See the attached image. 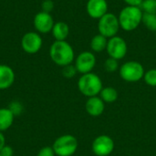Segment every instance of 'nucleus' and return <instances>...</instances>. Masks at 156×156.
<instances>
[{"mask_svg":"<svg viewBox=\"0 0 156 156\" xmlns=\"http://www.w3.org/2000/svg\"><path fill=\"white\" fill-rule=\"evenodd\" d=\"M49 57L56 65L63 68L74 62L75 52L72 46L67 40H55L50 46Z\"/></svg>","mask_w":156,"mask_h":156,"instance_id":"nucleus-1","label":"nucleus"},{"mask_svg":"<svg viewBox=\"0 0 156 156\" xmlns=\"http://www.w3.org/2000/svg\"><path fill=\"white\" fill-rule=\"evenodd\" d=\"M143 11L138 6H124L118 15L120 27L126 32H132L142 24Z\"/></svg>","mask_w":156,"mask_h":156,"instance_id":"nucleus-2","label":"nucleus"},{"mask_svg":"<svg viewBox=\"0 0 156 156\" xmlns=\"http://www.w3.org/2000/svg\"><path fill=\"white\" fill-rule=\"evenodd\" d=\"M102 88L101 79L93 72L82 74L78 80V89L80 92L88 98L100 95Z\"/></svg>","mask_w":156,"mask_h":156,"instance_id":"nucleus-3","label":"nucleus"},{"mask_svg":"<svg viewBox=\"0 0 156 156\" xmlns=\"http://www.w3.org/2000/svg\"><path fill=\"white\" fill-rule=\"evenodd\" d=\"M144 68L142 63L136 60H129L120 66V77L126 82L134 83L144 79Z\"/></svg>","mask_w":156,"mask_h":156,"instance_id":"nucleus-4","label":"nucleus"},{"mask_svg":"<svg viewBox=\"0 0 156 156\" xmlns=\"http://www.w3.org/2000/svg\"><path fill=\"white\" fill-rule=\"evenodd\" d=\"M78 146L79 143L75 136L64 134L55 140L52 148L57 156H72L77 152Z\"/></svg>","mask_w":156,"mask_h":156,"instance_id":"nucleus-5","label":"nucleus"},{"mask_svg":"<svg viewBox=\"0 0 156 156\" xmlns=\"http://www.w3.org/2000/svg\"><path fill=\"white\" fill-rule=\"evenodd\" d=\"M97 27L99 34L102 35L108 39L117 36L121 28L118 16H116L113 13L108 12L100 19H98Z\"/></svg>","mask_w":156,"mask_h":156,"instance_id":"nucleus-6","label":"nucleus"},{"mask_svg":"<svg viewBox=\"0 0 156 156\" xmlns=\"http://www.w3.org/2000/svg\"><path fill=\"white\" fill-rule=\"evenodd\" d=\"M106 51L110 58H115L117 60H121L125 58L128 52V45L126 40L120 37L115 36L108 39V44L106 48Z\"/></svg>","mask_w":156,"mask_h":156,"instance_id":"nucleus-7","label":"nucleus"},{"mask_svg":"<svg viewBox=\"0 0 156 156\" xmlns=\"http://www.w3.org/2000/svg\"><path fill=\"white\" fill-rule=\"evenodd\" d=\"M96 56L92 51H82L80 52L74 60V66L79 73L86 74L92 72L96 66Z\"/></svg>","mask_w":156,"mask_h":156,"instance_id":"nucleus-8","label":"nucleus"},{"mask_svg":"<svg viewBox=\"0 0 156 156\" xmlns=\"http://www.w3.org/2000/svg\"><path fill=\"white\" fill-rule=\"evenodd\" d=\"M91 149L96 156H110L114 150V141L109 135L101 134L93 140Z\"/></svg>","mask_w":156,"mask_h":156,"instance_id":"nucleus-9","label":"nucleus"},{"mask_svg":"<svg viewBox=\"0 0 156 156\" xmlns=\"http://www.w3.org/2000/svg\"><path fill=\"white\" fill-rule=\"evenodd\" d=\"M43 45L42 37L37 32L30 31L23 35L21 38V48L27 54L37 53Z\"/></svg>","mask_w":156,"mask_h":156,"instance_id":"nucleus-10","label":"nucleus"},{"mask_svg":"<svg viewBox=\"0 0 156 156\" xmlns=\"http://www.w3.org/2000/svg\"><path fill=\"white\" fill-rule=\"evenodd\" d=\"M54 24H55L54 18L50 13L39 11L34 16L33 25L37 33L47 34L51 32Z\"/></svg>","mask_w":156,"mask_h":156,"instance_id":"nucleus-11","label":"nucleus"},{"mask_svg":"<svg viewBox=\"0 0 156 156\" xmlns=\"http://www.w3.org/2000/svg\"><path fill=\"white\" fill-rule=\"evenodd\" d=\"M108 8L107 0H88L86 4L88 16L97 20L108 13Z\"/></svg>","mask_w":156,"mask_h":156,"instance_id":"nucleus-12","label":"nucleus"},{"mask_svg":"<svg viewBox=\"0 0 156 156\" xmlns=\"http://www.w3.org/2000/svg\"><path fill=\"white\" fill-rule=\"evenodd\" d=\"M85 109L89 115L92 117L101 116L105 111V102L99 96L88 98L85 103Z\"/></svg>","mask_w":156,"mask_h":156,"instance_id":"nucleus-13","label":"nucleus"},{"mask_svg":"<svg viewBox=\"0 0 156 156\" xmlns=\"http://www.w3.org/2000/svg\"><path fill=\"white\" fill-rule=\"evenodd\" d=\"M14 69L5 64H0V90L10 88L15 82Z\"/></svg>","mask_w":156,"mask_h":156,"instance_id":"nucleus-14","label":"nucleus"},{"mask_svg":"<svg viewBox=\"0 0 156 156\" xmlns=\"http://www.w3.org/2000/svg\"><path fill=\"white\" fill-rule=\"evenodd\" d=\"M51 33L55 40H58V41L66 40L69 35V27L64 21L55 22L53 28L51 30Z\"/></svg>","mask_w":156,"mask_h":156,"instance_id":"nucleus-15","label":"nucleus"},{"mask_svg":"<svg viewBox=\"0 0 156 156\" xmlns=\"http://www.w3.org/2000/svg\"><path fill=\"white\" fill-rule=\"evenodd\" d=\"M108 44V38L103 37L101 34H97L92 37L90 42V49L93 53H101L104 50H106Z\"/></svg>","mask_w":156,"mask_h":156,"instance_id":"nucleus-16","label":"nucleus"},{"mask_svg":"<svg viewBox=\"0 0 156 156\" xmlns=\"http://www.w3.org/2000/svg\"><path fill=\"white\" fill-rule=\"evenodd\" d=\"M15 115L8 108L0 109V132L8 130L14 122Z\"/></svg>","mask_w":156,"mask_h":156,"instance_id":"nucleus-17","label":"nucleus"},{"mask_svg":"<svg viewBox=\"0 0 156 156\" xmlns=\"http://www.w3.org/2000/svg\"><path fill=\"white\" fill-rule=\"evenodd\" d=\"M100 97L105 103H112L118 100L119 93L113 87H105L102 88L100 93Z\"/></svg>","mask_w":156,"mask_h":156,"instance_id":"nucleus-18","label":"nucleus"},{"mask_svg":"<svg viewBox=\"0 0 156 156\" xmlns=\"http://www.w3.org/2000/svg\"><path fill=\"white\" fill-rule=\"evenodd\" d=\"M142 24L150 31L156 32V14H143Z\"/></svg>","mask_w":156,"mask_h":156,"instance_id":"nucleus-19","label":"nucleus"},{"mask_svg":"<svg viewBox=\"0 0 156 156\" xmlns=\"http://www.w3.org/2000/svg\"><path fill=\"white\" fill-rule=\"evenodd\" d=\"M120 65H119V60L112 58H108L104 61V69L109 72V73H113L119 70Z\"/></svg>","mask_w":156,"mask_h":156,"instance_id":"nucleus-20","label":"nucleus"},{"mask_svg":"<svg viewBox=\"0 0 156 156\" xmlns=\"http://www.w3.org/2000/svg\"><path fill=\"white\" fill-rule=\"evenodd\" d=\"M144 82L151 87H156V69H150L144 72Z\"/></svg>","mask_w":156,"mask_h":156,"instance_id":"nucleus-21","label":"nucleus"},{"mask_svg":"<svg viewBox=\"0 0 156 156\" xmlns=\"http://www.w3.org/2000/svg\"><path fill=\"white\" fill-rule=\"evenodd\" d=\"M140 8L143 13L156 14V0H144Z\"/></svg>","mask_w":156,"mask_h":156,"instance_id":"nucleus-22","label":"nucleus"},{"mask_svg":"<svg viewBox=\"0 0 156 156\" xmlns=\"http://www.w3.org/2000/svg\"><path fill=\"white\" fill-rule=\"evenodd\" d=\"M77 73H78V71H77L74 64H69V65H67L62 68V75L67 79H71L73 77H75Z\"/></svg>","mask_w":156,"mask_h":156,"instance_id":"nucleus-23","label":"nucleus"},{"mask_svg":"<svg viewBox=\"0 0 156 156\" xmlns=\"http://www.w3.org/2000/svg\"><path fill=\"white\" fill-rule=\"evenodd\" d=\"M8 109L13 112V114H14L15 116H16V115H18V114H20V113H22V112H23V106H22V104H21L20 102H18V101H13V102H11Z\"/></svg>","mask_w":156,"mask_h":156,"instance_id":"nucleus-24","label":"nucleus"},{"mask_svg":"<svg viewBox=\"0 0 156 156\" xmlns=\"http://www.w3.org/2000/svg\"><path fill=\"white\" fill-rule=\"evenodd\" d=\"M54 9V2L52 0H43L41 3V11L46 13H51Z\"/></svg>","mask_w":156,"mask_h":156,"instance_id":"nucleus-25","label":"nucleus"},{"mask_svg":"<svg viewBox=\"0 0 156 156\" xmlns=\"http://www.w3.org/2000/svg\"><path fill=\"white\" fill-rule=\"evenodd\" d=\"M37 156H56V154L52 146H44L38 151Z\"/></svg>","mask_w":156,"mask_h":156,"instance_id":"nucleus-26","label":"nucleus"},{"mask_svg":"<svg viewBox=\"0 0 156 156\" xmlns=\"http://www.w3.org/2000/svg\"><path fill=\"white\" fill-rule=\"evenodd\" d=\"M0 155L1 156H13L14 155V150L10 145L5 144L1 150H0Z\"/></svg>","mask_w":156,"mask_h":156,"instance_id":"nucleus-27","label":"nucleus"},{"mask_svg":"<svg viewBox=\"0 0 156 156\" xmlns=\"http://www.w3.org/2000/svg\"><path fill=\"white\" fill-rule=\"evenodd\" d=\"M144 0H123V2L126 4V5L130 6H138L140 7Z\"/></svg>","mask_w":156,"mask_h":156,"instance_id":"nucleus-28","label":"nucleus"},{"mask_svg":"<svg viewBox=\"0 0 156 156\" xmlns=\"http://www.w3.org/2000/svg\"><path fill=\"white\" fill-rule=\"evenodd\" d=\"M5 145V138L2 132H0V150Z\"/></svg>","mask_w":156,"mask_h":156,"instance_id":"nucleus-29","label":"nucleus"},{"mask_svg":"<svg viewBox=\"0 0 156 156\" xmlns=\"http://www.w3.org/2000/svg\"><path fill=\"white\" fill-rule=\"evenodd\" d=\"M155 40H156V32H155Z\"/></svg>","mask_w":156,"mask_h":156,"instance_id":"nucleus-30","label":"nucleus"},{"mask_svg":"<svg viewBox=\"0 0 156 156\" xmlns=\"http://www.w3.org/2000/svg\"><path fill=\"white\" fill-rule=\"evenodd\" d=\"M107 1H108V0H107Z\"/></svg>","mask_w":156,"mask_h":156,"instance_id":"nucleus-31","label":"nucleus"},{"mask_svg":"<svg viewBox=\"0 0 156 156\" xmlns=\"http://www.w3.org/2000/svg\"><path fill=\"white\" fill-rule=\"evenodd\" d=\"M0 156H1V155H0Z\"/></svg>","mask_w":156,"mask_h":156,"instance_id":"nucleus-32","label":"nucleus"}]
</instances>
